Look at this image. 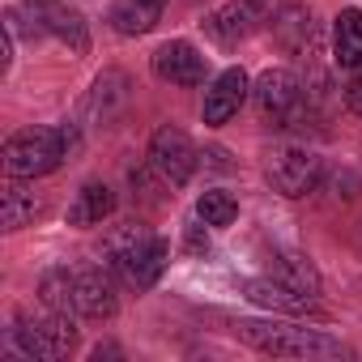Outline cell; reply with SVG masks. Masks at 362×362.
Masks as SVG:
<instances>
[{
	"label": "cell",
	"mask_w": 362,
	"mask_h": 362,
	"mask_svg": "<svg viewBox=\"0 0 362 362\" xmlns=\"http://www.w3.org/2000/svg\"><path fill=\"white\" fill-rule=\"evenodd\" d=\"M166 264H170V243L158 230H149L136 218L111 226V235H107V269L119 277V286L145 294V290H153L162 281Z\"/></svg>",
	"instance_id": "cell-1"
},
{
	"label": "cell",
	"mask_w": 362,
	"mask_h": 362,
	"mask_svg": "<svg viewBox=\"0 0 362 362\" xmlns=\"http://www.w3.org/2000/svg\"><path fill=\"white\" fill-rule=\"evenodd\" d=\"M81 149V132L77 124H39V128H22L5 141V175L9 179H43L56 175L73 153Z\"/></svg>",
	"instance_id": "cell-2"
},
{
	"label": "cell",
	"mask_w": 362,
	"mask_h": 362,
	"mask_svg": "<svg viewBox=\"0 0 362 362\" xmlns=\"http://www.w3.org/2000/svg\"><path fill=\"white\" fill-rule=\"evenodd\" d=\"M230 332L273 358H341L345 345L337 337H328L324 328H303L290 320H235Z\"/></svg>",
	"instance_id": "cell-3"
},
{
	"label": "cell",
	"mask_w": 362,
	"mask_h": 362,
	"mask_svg": "<svg viewBox=\"0 0 362 362\" xmlns=\"http://www.w3.org/2000/svg\"><path fill=\"white\" fill-rule=\"evenodd\" d=\"M9 341L22 358H35V362H60L73 354L77 345V320L69 315H56V311H18L13 315V328H9Z\"/></svg>",
	"instance_id": "cell-4"
},
{
	"label": "cell",
	"mask_w": 362,
	"mask_h": 362,
	"mask_svg": "<svg viewBox=\"0 0 362 362\" xmlns=\"http://www.w3.org/2000/svg\"><path fill=\"white\" fill-rule=\"evenodd\" d=\"M252 103L269 128H298L311 115V90L294 69H269L252 81Z\"/></svg>",
	"instance_id": "cell-5"
},
{
	"label": "cell",
	"mask_w": 362,
	"mask_h": 362,
	"mask_svg": "<svg viewBox=\"0 0 362 362\" xmlns=\"http://www.w3.org/2000/svg\"><path fill=\"white\" fill-rule=\"evenodd\" d=\"M264 179H269V188L281 192L286 201L311 197L324 184V158L315 149H307V145H277L264 158Z\"/></svg>",
	"instance_id": "cell-6"
},
{
	"label": "cell",
	"mask_w": 362,
	"mask_h": 362,
	"mask_svg": "<svg viewBox=\"0 0 362 362\" xmlns=\"http://www.w3.org/2000/svg\"><path fill=\"white\" fill-rule=\"evenodd\" d=\"M149 166L166 179L170 188H188L192 175H197V166H201V149L192 145V136L184 128L162 124L149 136Z\"/></svg>",
	"instance_id": "cell-7"
},
{
	"label": "cell",
	"mask_w": 362,
	"mask_h": 362,
	"mask_svg": "<svg viewBox=\"0 0 362 362\" xmlns=\"http://www.w3.org/2000/svg\"><path fill=\"white\" fill-rule=\"evenodd\" d=\"M153 77L166 81V86H184V90H197L209 81V56L188 43V39H170L153 52Z\"/></svg>",
	"instance_id": "cell-8"
},
{
	"label": "cell",
	"mask_w": 362,
	"mask_h": 362,
	"mask_svg": "<svg viewBox=\"0 0 362 362\" xmlns=\"http://www.w3.org/2000/svg\"><path fill=\"white\" fill-rule=\"evenodd\" d=\"M252 98V77L235 64V69H222L214 81H209V90H205V107H201V119L209 124V128H222V124H230L239 111H243V103Z\"/></svg>",
	"instance_id": "cell-9"
},
{
	"label": "cell",
	"mask_w": 362,
	"mask_h": 362,
	"mask_svg": "<svg viewBox=\"0 0 362 362\" xmlns=\"http://www.w3.org/2000/svg\"><path fill=\"white\" fill-rule=\"evenodd\" d=\"M260 18H264V9L256 5V0H226V5H218V9L201 22V30H205L218 47H239L243 39H252V30L260 26Z\"/></svg>",
	"instance_id": "cell-10"
},
{
	"label": "cell",
	"mask_w": 362,
	"mask_h": 362,
	"mask_svg": "<svg viewBox=\"0 0 362 362\" xmlns=\"http://www.w3.org/2000/svg\"><path fill=\"white\" fill-rule=\"evenodd\" d=\"M119 311V277L103 264V269H81L77 273V315L81 320H115Z\"/></svg>",
	"instance_id": "cell-11"
},
{
	"label": "cell",
	"mask_w": 362,
	"mask_h": 362,
	"mask_svg": "<svg viewBox=\"0 0 362 362\" xmlns=\"http://www.w3.org/2000/svg\"><path fill=\"white\" fill-rule=\"evenodd\" d=\"M30 22H35V35H52V39L64 43L73 56H86V52H90V26H86V18H81L77 9L52 5V9H43V13H30Z\"/></svg>",
	"instance_id": "cell-12"
},
{
	"label": "cell",
	"mask_w": 362,
	"mask_h": 362,
	"mask_svg": "<svg viewBox=\"0 0 362 362\" xmlns=\"http://www.w3.org/2000/svg\"><path fill=\"white\" fill-rule=\"evenodd\" d=\"M243 294H247L256 307H264V311H281V315H307V311L315 307V298H307V294L281 286L273 273H269V277H252V281H243Z\"/></svg>",
	"instance_id": "cell-13"
},
{
	"label": "cell",
	"mask_w": 362,
	"mask_h": 362,
	"mask_svg": "<svg viewBox=\"0 0 362 362\" xmlns=\"http://www.w3.org/2000/svg\"><path fill=\"white\" fill-rule=\"evenodd\" d=\"M111 218H115V192L103 184V179L81 184V192L69 205V226H103Z\"/></svg>",
	"instance_id": "cell-14"
},
{
	"label": "cell",
	"mask_w": 362,
	"mask_h": 362,
	"mask_svg": "<svg viewBox=\"0 0 362 362\" xmlns=\"http://www.w3.org/2000/svg\"><path fill=\"white\" fill-rule=\"evenodd\" d=\"M162 9H166V0H115L111 13H107V22H111L115 35L136 39V35H149L158 26Z\"/></svg>",
	"instance_id": "cell-15"
},
{
	"label": "cell",
	"mask_w": 362,
	"mask_h": 362,
	"mask_svg": "<svg viewBox=\"0 0 362 362\" xmlns=\"http://www.w3.org/2000/svg\"><path fill=\"white\" fill-rule=\"evenodd\" d=\"M315 13L311 9H303V5H290V9H281L277 13V22H273V35H277V43L290 52V56H303L311 43H315Z\"/></svg>",
	"instance_id": "cell-16"
},
{
	"label": "cell",
	"mask_w": 362,
	"mask_h": 362,
	"mask_svg": "<svg viewBox=\"0 0 362 362\" xmlns=\"http://www.w3.org/2000/svg\"><path fill=\"white\" fill-rule=\"evenodd\" d=\"M39 307L56 311V315H69V320H81L77 315V273L69 269H47L39 277Z\"/></svg>",
	"instance_id": "cell-17"
},
{
	"label": "cell",
	"mask_w": 362,
	"mask_h": 362,
	"mask_svg": "<svg viewBox=\"0 0 362 362\" xmlns=\"http://www.w3.org/2000/svg\"><path fill=\"white\" fill-rule=\"evenodd\" d=\"M332 56L337 64L349 73V69H362V9H341L337 22H332Z\"/></svg>",
	"instance_id": "cell-18"
},
{
	"label": "cell",
	"mask_w": 362,
	"mask_h": 362,
	"mask_svg": "<svg viewBox=\"0 0 362 362\" xmlns=\"http://www.w3.org/2000/svg\"><path fill=\"white\" fill-rule=\"evenodd\" d=\"M30 179H9L5 184V205H0V222H5V230H22V226H30L35 218H39V197H35V188H26Z\"/></svg>",
	"instance_id": "cell-19"
},
{
	"label": "cell",
	"mask_w": 362,
	"mask_h": 362,
	"mask_svg": "<svg viewBox=\"0 0 362 362\" xmlns=\"http://www.w3.org/2000/svg\"><path fill=\"white\" fill-rule=\"evenodd\" d=\"M273 277H277L281 286L307 294V298H320V273H315V264H311L307 256H298V252H281V256L273 260Z\"/></svg>",
	"instance_id": "cell-20"
},
{
	"label": "cell",
	"mask_w": 362,
	"mask_h": 362,
	"mask_svg": "<svg viewBox=\"0 0 362 362\" xmlns=\"http://www.w3.org/2000/svg\"><path fill=\"white\" fill-rule=\"evenodd\" d=\"M128 103V77L124 73H103L98 81H94V90H90V111H94V119H103V124H111L115 119V111Z\"/></svg>",
	"instance_id": "cell-21"
},
{
	"label": "cell",
	"mask_w": 362,
	"mask_h": 362,
	"mask_svg": "<svg viewBox=\"0 0 362 362\" xmlns=\"http://www.w3.org/2000/svg\"><path fill=\"white\" fill-rule=\"evenodd\" d=\"M197 218H201L209 230H226V226H235V218H239V201H235V192H226V188H209V192H201V197H197Z\"/></svg>",
	"instance_id": "cell-22"
},
{
	"label": "cell",
	"mask_w": 362,
	"mask_h": 362,
	"mask_svg": "<svg viewBox=\"0 0 362 362\" xmlns=\"http://www.w3.org/2000/svg\"><path fill=\"white\" fill-rule=\"evenodd\" d=\"M341 98L354 115H362V69H349L345 81H341Z\"/></svg>",
	"instance_id": "cell-23"
},
{
	"label": "cell",
	"mask_w": 362,
	"mask_h": 362,
	"mask_svg": "<svg viewBox=\"0 0 362 362\" xmlns=\"http://www.w3.org/2000/svg\"><path fill=\"white\" fill-rule=\"evenodd\" d=\"M22 5H26L30 13H43V9H52V5H60V0H22Z\"/></svg>",
	"instance_id": "cell-24"
},
{
	"label": "cell",
	"mask_w": 362,
	"mask_h": 362,
	"mask_svg": "<svg viewBox=\"0 0 362 362\" xmlns=\"http://www.w3.org/2000/svg\"><path fill=\"white\" fill-rule=\"evenodd\" d=\"M90 358H94V362H103V358H119V349H115V345H98Z\"/></svg>",
	"instance_id": "cell-25"
}]
</instances>
